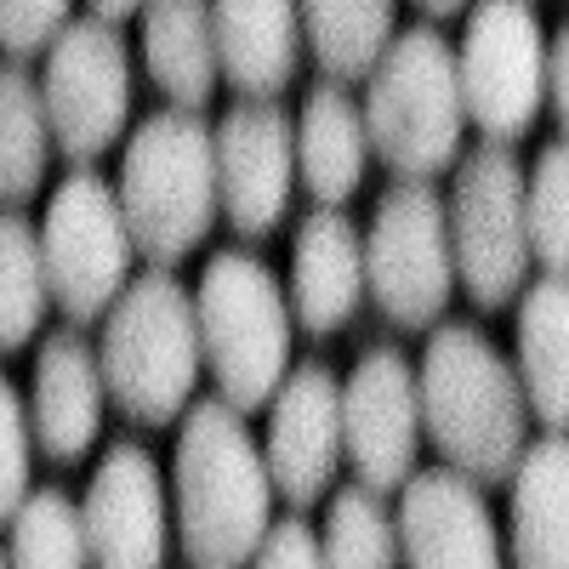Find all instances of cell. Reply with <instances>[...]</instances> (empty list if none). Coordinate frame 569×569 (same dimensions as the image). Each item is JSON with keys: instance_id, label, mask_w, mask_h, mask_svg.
<instances>
[{"instance_id": "44dd1931", "label": "cell", "mask_w": 569, "mask_h": 569, "mask_svg": "<svg viewBox=\"0 0 569 569\" xmlns=\"http://www.w3.org/2000/svg\"><path fill=\"white\" fill-rule=\"evenodd\" d=\"M291 154H297V177L308 182L319 211H337L342 200L359 194L370 142H365L359 103L342 86H313L308 91V103L291 126Z\"/></svg>"}, {"instance_id": "484cf974", "label": "cell", "mask_w": 569, "mask_h": 569, "mask_svg": "<svg viewBox=\"0 0 569 569\" xmlns=\"http://www.w3.org/2000/svg\"><path fill=\"white\" fill-rule=\"evenodd\" d=\"M7 569H91L80 501L63 485H40L12 512V552Z\"/></svg>"}, {"instance_id": "30bf717a", "label": "cell", "mask_w": 569, "mask_h": 569, "mask_svg": "<svg viewBox=\"0 0 569 569\" xmlns=\"http://www.w3.org/2000/svg\"><path fill=\"white\" fill-rule=\"evenodd\" d=\"M365 246V291L399 330H433L456 291L445 194L433 182H393L376 200Z\"/></svg>"}, {"instance_id": "d6a6232c", "label": "cell", "mask_w": 569, "mask_h": 569, "mask_svg": "<svg viewBox=\"0 0 569 569\" xmlns=\"http://www.w3.org/2000/svg\"><path fill=\"white\" fill-rule=\"evenodd\" d=\"M547 114L563 126L569 120V34H547Z\"/></svg>"}, {"instance_id": "6da1fadb", "label": "cell", "mask_w": 569, "mask_h": 569, "mask_svg": "<svg viewBox=\"0 0 569 569\" xmlns=\"http://www.w3.org/2000/svg\"><path fill=\"white\" fill-rule=\"evenodd\" d=\"M421 433L439 445L445 467L467 485H507L530 445V410L512 365L479 325H439L416 370Z\"/></svg>"}, {"instance_id": "9c48e42d", "label": "cell", "mask_w": 569, "mask_h": 569, "mask_svg": "<svg viewBox=\"0 0 569 569\" xmlns=\"http://www.w3.org/2000/svg\"><path fill=\"white\" fill-rule=\"evenodd\" d=\"M456 91L461 120L479 126L485 142L512 149L547 114V29L536 7L490 0L472 7L456 46Z\"/></svg>"}, {"instance_id": "5b68a950", "label": "cell", "mask_w": 569, "mask_h": 569, "mask_svg": "<svg viewBox=\"0 0 569 569\" xmlns=\"http://www.w3.org/2000/svg\"><path fill=\"white\" fill-rule=\"evenodd\" d=\"M365 142L393 171V182H427L461 154V91H456V46L439 29H405L388 40L382 63L365 80Z\"/></svg>"}, {"instance_id": "d4e9b609", "label": "cell", "mask_w": 569, "mask_h": 569, "mask_svg": "<svg viewBox=\"0 0 569 569\" xmlns=\"http://www.w3.org/2000/svg\"><path fill=\"white\" fill-rule=\"evenodd\" d=\"M52 131L40 109V80L23 63H0V206H23L46 182Z\"/></svg>"}, {"instance_id": "2e32d148", "label": "cell", "mask_w": 569, "mask_h": 569, "mask_svg": "<svg viewBox=\"0 0 569 569\" xmlns=\"http://www.w3.org/2000/svg\"><path fill=\"white\" fill-rule=\"evenodd\" d=\"M393 530L405 569H501V530L490 496L450 467L410 472L399 485Z\"/></svg>"}, {"instance_id": "f546056e", "label": "cell", "mask_w": 569, "mask_h": 569, "mask_svg": "<svg viewBox=\"0 0 569 569\" xmlns=\"http://www.w3.org/2000/svg\"><path fill=\"white\" fill-rule=\"evenodd\" d=\"M29 467H34V439H29V410L18 388L0 376V518H12L29 496Z\"/></svg>"}, {"instance_id": "f1b7e54d", "label": "cell", "mask_w": 569, "mask_h": 569, "mask_svg": "<svg viewBox=\"0 0 569 569\" xmlns=\"http://www.w3.org/2000/svg\"><path fill=\"white\" fill-rule=\"evenodd\" d=\"M525 240L541 273L563 279L569 268V149L552 137L536 154V171L525 177Z\"/></svg>"}, {"instance_id": "cb8c5ba5", "label": "cell", "mask_w": 569, "mask_h": 569, "mask_svg": "<svg viewBox=\"0 0 569 569\" xmlns=\"http://www.w3.org/2000/svg\"><path fill=\"white\" fill-rule=\"evenodd\" d=\"M297 29L313 46V63L330 74L325 86L370 80L393 40V7L388 0H313L297 12Z\"/></svg>"}, {"instance_id": "603a6c76", "label": "cell", "mask_w": 569, "mask_h": 569, "mask_svg": "<svg viewBox=\"0 0 569 569\" xmlns=\"http://www.w3.org/2000/svg\"><path fill=\"white\" fill-rule=\"evenodd\" d=\"M142 63L149 80L171 98V109L200 114L217 91V46H211V7L166 0L142 12Z\"/></svg>"}, {"instance_id": "83f0119b", "label": "cell", "mask_w": 569, "mask_h": 569, "mask_svg": "<svg viewBox=\"0 0 569 569\" xmlns=\"http://www.w3.org/2000/svg\"><path fill=\"white\" fill-rule=\"evenodd\" d=\"M46 308H52V297H46L34 222L18 211H0V353H18L23 342H34Z\"/></svg>"}, {"instance_id": "277c9868", "label": "cell", "mask_w": 569, "mask_h": 569, "mask_svg": "<svg viewBox=\"0 0 569 569\" xmlns=\"http://www.w3.org/2000/svg\"><path fill=\"white\" fill-rule=\"evenodd\" d=\"M114 200L131 233V251H142L154 268L182 262L217 222L211 126L182 109L149 114L126 137Z\"/></svg>"}, {"instance_id": "836d02e7", "label": "cell", "mask_w": 569, "mask_h": 569, "mask_svg": "<svg viewBox=\"0 0 569 569\" xmlns=\"http://www.w3.org/2000/svg\"><path fill=\"white\" fill-rule=\"evenodd\" d=\"M0 569H7V552H0Z\"/></svg>"}, {"instance_id": "8fae6325", "label": "cell", "mask_w": 569, "mask_h": 569, "mask_svg": "<svg viewBox=\"0 0 569 569\" xmlns=\"http://www.w3.org/2000/svg\"><path fill=\"white\" fill-rule=\"evenodd\" d=\"M40 109L52 142L74 160L91 166L103 149H114L126 114H131V58L126 40L86 12L69 18V29L52 40L40 74Z\"/></svg>"}, {"instance_id": "ba28073f", "label": "cell", "mask_w": 569, "mask_h": 569, "mask_svg": "<svg viewBox=\"0 0 569 569\" xmlns=\"http://www.w3.org/2000/svg\"><path fill=\"white\" fill-rule=\"evenodd\" d=\"M450 222V262L467 284L472 308H507L530 279V240H525V166L512 149L479 142L456 166V188L445 200Z\"/></svg>"}, {"instance_id": "9a60e30c", "label": "cell", "mask_w": 569, "mask_h": 569, "mask_svg": "<svg viewBox=\"0 0 569 569\" xmlns=\"http://www.w3.org/2000/svg\"><path fill=\"white\" fill-rule=\"evenodd\" d=\"M342 461V382L325 365L284 370L279 393L268 399V490L284 496L297 512L313 507Z\"/></svg>"}, {"instance_id": "d6986e66", "label": "cell", "mask_w": 569, "mask_h": 569, "mask_svg": "<svg viewBox=\"0 0 569 569\" xmlns=\"http://www.w3.org/2000/svg\"><path fill=\"white\" fill-rule=\"evenodd\" d=\"M211 46L222 86H233L246 103H273L302 63L297 7H284V0H222V7H211Z\"/></svg>"}, {"instance_id": "7402d4cb", "label": "cell", "mask_w": 569, "mask_h": 569, "mask_svg": "<svg viewBox=\"0 0 569 569\" xmlns=\"http://www.w3.org/2000/svg\"><path fill=\"white\" fill-rule=\"evenodd\" d=\"M569 284L541 273L536 284H525L518 297V359H512V382L525 393V410L547 427L563 433L569 421Z\"/></svg>"}, {"instance_id": "ac0fdd59", "label": "cell", "mask_w": 569, "mask_h": 569, "mask_svg": "<svg viewBox=\"0 0 569 569\" xmlns=\"http://www.w3.org/2000/svg\"><path fill=\"white\" fill-rule=\"evenodd\" d=\"M365 297V246L359 228L342 211H313L302 217L297 240H291V319L313 337H330L353 319Z\"/></svg>"}, {"instance_id": "e0dca14e", "label": "cell", "mask_w": 569, "mask_h": 569, "mask_svg": "<svg viewBox=\"0 0 569 569\" xmlns=\"http://www.w3.org/2000/svg\"><path fill=\"white\" fill-rule=\"evenodd\" d=\"M29 410V439L52 461H80L103 433V376L98 348L80 330H52L34 353V399Z\"/></svg>"}, {"instance_id": "4fadbf2b", "label": "cell", "mask_w": 569, "mask_h": 569, "mask_svg": "<svg viewBox=\"0 0 569 569\" xmlns=\"http://www.w3.org/2000/svg\"><path fill=\"white\" fill-rule=\"evenodd\" d=\"M91 569H166L171 552V507L160 461L142 445H109L80 501Z\"/></svg>"}, {"instance_id": "3957f363", "label": "cell", "mask_w": 569, "mask_h": 569, "mask_svg": "<svg viewBox=\"0 0 569 569\" xmlns=\"http://www.w3.org/2000/svg\"><path fill=\"white\" fill-rule=\"evenodd\" d=\"M103 319V399H114L137 427H171L194 405L200 382V330L188 284L177 279V268H149L126 279L120 302Z\"/></svg>"}, {"instance_id": "4dcf8cb0", "label": "cell", "mask_w": 569, "mask_h": 569, "mask_svg": "<svg viewBox=\"0 0 569 569\" xmlns=\"http://www.w3.org/2000/svg\"><path fill=\"white\" fill-rule=\"evenodd\" d=\"M74 7L63 0H0V52L7 58H34L52 52V40L69 29Z\"/></svg>"}, {"instance_id": "7a4b0ae2", "label": "cell", "mask_w": 569, "mask_h": 569, "mask_svg": "<svg viewBox=\"0 0 569 569\" xmlns=\"http://www.w3.org/2000/svg\"><path fill=\"white\" fill-rule=\"evenodd\" d=\"M177 536L194 569H246L273 525V490L262 445L246 433V416L222 399H200L182 410L177 433Z\"/></svg>"}, {"instance_id": "8992f818", "label": "cell", "mask_w": 569, "mask_h": 569, "mask_svg": "<svg viewBox=\"0 0 569 569\" xmlns=\"http://www.w3.org/2000/svg\"><path fill=\"white\" fill-rule=\"evenodd\" d=\"M194 330H200V365L217 376V399L233 416L262 410L284 370H291V308L262 257L251 251H217L194 291Z\"/></svg>"}, {"instance_id": "ffe728a7", "label": "cell", "mask_w": 569, "mask_h": 569, "mask_svg": "<svg viewBox=\"0 0 569 569\" xmlns=\"http://www.w3.org/2000/svg\"><path fill=\"white\" fill-rule=\"evenodd\" d=\"M512 569H569V445L547 433L512 467Z\"/></svg>"}, {"instance_id": "52a82bcc", "label": "cell", "mask_w": 569, "mask_h": 569, "mask_svg": "<svg viewBox=\"0 0 569 569\" xmlns=\"http://www.w3.org/2000/svg\"><path fill=\"white\" fill-rule=\"evenodd\" d=\"M34 240H40V268H46V297L74 330L98 325L120 302L137 251L114 200V182H103L91 166H74L52 188V206H46Z\"/></svg>"}, {"instance_id": "1f68e13d", "label": "cell", "mask_w": 569, "mask_h": 569, "mask_svg": "<svg viewBox=\"0 0 569 569\" xmlns=\"http://www.w3.org/2000/svg\"><path fill=\"white\" fill-rule=\"evenodd\" d=\"M251 569H319V541L313 530L302 525V518H279V525H268Z\"/></svg>"}, {"instance_id": "7c38bea8", "label": "cell", "mask_w": 569, "mask_h": 569, "mask_svg": "<svg viewBox=\"0 0 569 569\" xmlns=\"http://www.w3.org/2000/svg\"><path fill=\"white\" fill-rule=\"evenodd\" d=\"M416 450H421L416 365L399 348H370L342 382V456L353 461L370 496H388L416 472Z\"/></svg>"}, {"instance_id": "4316f807", "label": "cell", "mask_w": 569, "mask_h": 569, "mask_svg": "<svg viewBox=\"0 0 569 569\" xmlns=\"http://www.w3.org/2000/svg\"><path fill=\"white\" fill-rule=\"evenodd\" d=\"M319 541V569H399V530L382 496L365 485H348L330 496Z\"/></svg>"}, {"instance_id": "5bb4252c", "label": "cell", "mask_w": 569, "mask_h": 569, "mask_svg": "<svg viewBox=\"0 0 569 569\" xmlns=\"http://www.w3.org/2000/svg\"><path fill=\"white\" fill-rule=\"evenodd\" d=\"M211 154H217V211L246 240L273 233L297 182L291 114L279 103H233L211 126Z\"/></svg>"}]
</instances>
